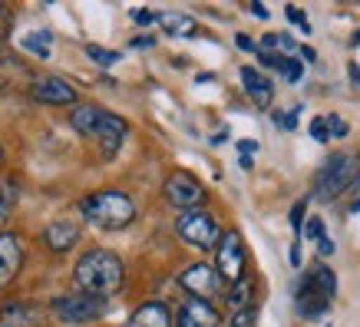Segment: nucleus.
<instances>
[{"label":"nucleus","mask_w":360,"mask_h":327,"mask_svg":"<svg viewBox=\"0 0 360 327\" xmlns=\"http://www.w3.org/2000/svg\"><path fill=\"white\" fill-rule=\"evenodd\" d=\"M73 281L83 295H93L99 301L120 295L126 284V268H122L120 255L110 248H89L73 268Z\"/></svg>","instance_id":"nucleus-1"},{"label":"nucleus","mask_w":360,"mask_h":327,"mask_svg":"<svg viewBox=\"0 0 360 327\" xmlns=\"http://www.w3.org/2000/svg\"><path fill=\"white\" fill-rule=\"evenodd\" d=\"M79 212L89 225H96L103 231H120L126 225H132L136 218V202H132L126 192H96L79 202Z\"/></svg>","instance_id":"nucleus-2"},{"label":"nucleus","mask_w":360,"mask_h":327,"mask_svg":"<svg viewBox=\"0 0 360 327\" xmlns=\"http://www.w3.org/2000/svg\"><path fill=\"white\" fill-rule=\"evenodd\" d=\"M357 155L350 153H334L328 162L321 165V172H317V195L330 202V198L344 195L354 182H357Z\"/></svg>","instance_id":"nucleus-3"},{"label":"nucleus","mask_w":360,"mask_h":327,"mask_svg":"<svg viewBox=\"0 0 360 327\" xmlns=\"http://www.w3.org/2000/svg\"><path fill=\"white\" fill-rule=\"evenodd\" d=\"M175 235L186 241L188 248H198V251H212L219 248V222L208 215L205 208H192V212H182L179 222H175Z\"/></svg>","instance_id":"nucleus-4"},{"label":"nucleus","mask_w":360,"mask_h":327,"mask_svg":"<svg viewBox=\"0 0 360 327\" xmlns=\"http://www.w3.org/2000/svg\"><path fill=\"white\" fill-rule=\"evenodd\" d=\"M103 307H106V301H99L93 295H83V291H73V295L56 297L53 304H50V311H53V317L60 324L79 327V324H89V321H99Z\"/></svg>","instance_id":"nucleus-5"},{"label":"nucleus","mask_w":360,"mask_h":327,"mask_svg":"<svg viewBox=\"0 0 360 327\" xmlns=\"http://www.w3.org/2000/svg\"><path fill=\"white\" fill-rule=\"evenodd\" d=\"M215 262H219V278L225 284H235L245 278V241L238 231H225L219 238V251H215Z\"/></svg>","instance_id":"nucleus-6"},{"label":"nucleus","mask_w":360,"mask_h":327,"mask_svg":"<svg viewBox=\"0 0 360 327\" xmlns=\"http://www.w3.org/2000/svg\"><path fill=\"white\" fill-rule=\"evenodd\" d=\"M162 192H165V202H169L172 208H182V212H192V208H198L202 202H205V188H202V182L188 172H172L169 179H165Z\"/></svg>","instance_id":"nucleus-7"},{"label":"nucleus","mask_w":360,"mask_h":327,"mask_svg":"<svg viewBox=\"0 0 360 327\" xmlns=\"http://www.w3.org/2000/svg\"><path fill=\"white\" fill-rule=\"evenodd\" d=\"M179 284H182V291L192 295L195 301H208V297H215L221 291V278L219 271L212 268V264H192L186 271L179 274Z\"/></svg>","instance_id":"nucleus-8"},{"label":"nucleus","mask_w":360,"mask_h":327,"mask_svg":"<svg viewBox=\"0 0 360 327\" xmlns=\"http://www.w3.org/2000/svg\"><path fill=\"white\" fill-rule=\"evenodd\" d=\"M27 93H30V99L44 103V106H73V103H79L77 89L60 77H33Z\"/></svg>","instance_id":"nucleus-9"},{"label":"nucleus","mask_w":360,"mask_h":327,"mask_svg":"<svg viewBox=\"0 0 360 327\" xmlns=\"http://www.w3.org/2000/svg\"><path fill=\"white\" fill-rule=\"evenodd\" d=\"M23 268V245L13 231H0V291L11 288Z\"/></svg>","instance_id":"nucleus-10"},{"label":"nucleus","mask_w":360,"mask_h":327,"mask_svg":"<svg viewBox=\"0 0 360 327\" xmlns=\"http://www.w3.org/2000/svg\"><path fill=\"white\" fill-rule=\"evenodd\" d=\"M221 317L219 311L208 304V301H195V297H188L179 317H175V327H219Z\"/></svg>","instance_id":"nucleus-11"},{"label":"nucleus","mask_w":360,"mask_h":327,"mask_svg":"<svg viewBox=\"0 0 360 327\" xmlns=\"http://www.w3.org/2000/svg\"><path fill=\"white\" fill-rule=\"evenodd\" d=\"M126 120H120L116 113H106L103 116V122H99L96 129V139H99V149H103V159H112V155L120 153L122 139H126Z\"/></svg>","instance_id":"nucleus-12"},{"label":"nucleus","mask_w":360,"mask_h":327,"mask_svg":"<svg viewBox=\"0 0 360 327\" xmlns=\"http://www.w3.org/2000/svg\"><path fill=\"white\" fill-rule=\"evenodd\" d=\"M126 327H172V311L165 301H146L132 311Z\"/></svg>","instance_id":"nucleus-13"},{"label":"nucleus","mask_w":360,"mask_h":327,"mask_svg":"<svg viewBox=\"0 0 360 327\" xmlns=\"http://www.w3.org/2000/svg\"><path fill=\"white\" fill-rule=\"evenodd\" d=\"M241 86H245V93H248L251 103H255L258 109L271 106L274 86H271V79L264 77L262 70H251V66H245V70H241Z\"/></svg>","instance_id":"nucleus-14"},{"label":"nucleus","mask_w":360,"mask_h":327,"mask_svg":"<svg viewBox=\"0 0 360 327\" xmlns=\"http://www.w3.org/2000/svg\"><path fill=\"white\" fill-rule=\"evenodd\" d=\"M79 241V225L77 222H53V225H46L44 231V245L50 251H56V255H63V251H70L73 245Z\"/></svg>","instance_id":"nucleus-15"},{"label":"nucleus","mask_w":360,"mask_h":327,"mask_svg":"<svg viewBox=\"0 0 360 327\" xmlns=\"http://www.w3.org/2000/svg\"><path fill=\"white\" fill-rule=\"evenodd\" d=\"M30 79H33V73L20 60H13V56L0 60V93H17L23 86L30 89Z\"/></svg>","instance_id":"nucleus-16"},{"label":"nucleus","mask_w":360,"mask_h":327,"mask_svg":"<svg viewBox=\"0 0 360 327\" xmlns=\"http://www.w3.org/2000/svg\"><path fill=\"white\" fill-rule=\"evenodd\" d=\"M103 116H106V109L93 106V103H83V106H73V113H70V126H73L79 136L96 139V129H99V122H103Z\"/></svg>","instance_id":"nucleus-17"},{"label":"nucleus","mask_w":360,"mask_h":327,"mask_svg":"<svg viewBox=\"0 0 360 327\" xmlns=\"http://www.w3.org/2000/svg\"><path fill=\"white\" fill-rule=\"evenodd\" d=\"M0 324H4V327H37V324H40V307H37V304H23V301L4 304V307H0Z\"/></svg>","instance_id":"nucleus-18"},{"label":"nucleus","mask_w":360,"mask_h":327,"mask_svg":"<svg viewBox=\"0 0 360 327\" xmlns=\"http://www.w3.org/2000/svg\"><path fill=\"white\" fill-rule=\"evenodd\" d=\"M301 288L317 291V295H324V297H330V301H334V295H338V278H334V271H330V268L317 264V268H311V271L304 274Z\"/></svg>","instance_id":"nucleus-19"},{"label":"nucleus","mask_w":360,"mask_h":327,"mask_svg":"<svg viewBox=\"0 0 360 327\" xmlns=\"http://www.w3.org/2000/svg\"><path fill=\"white\" fill-rule=\"evenodd\" d=\"M20 46L27 50V53L46 60V56L53 53V33L50 30H33V33H27V37L20 40Z\"/></svg>","instance_id":"nucleus-20"},{"label":"nucleus","mask_w":360,"mask_h":327,"mask_svg":"<svg viewBox=\"0 0 360 327\" xmlns=\"http://www.w3.org/2000/svg\"><path fill=\"white\" fill-rule=\"evenodd\" d=\"M162 30L169 33V37H195L198 23L192 20V17H186V13H165V17H162Z\"/></svg>","instance_id":"nucleus-21"},{"label":"nucleus","mask_w":360,"mask_h":327,"mask_svg":"<svg viewBox=\"0 0 360 327\" xmlns=\"http://www.w3.org/2000/svg\"><path fill=\"white\" fill-rule=\"evenodd\" d=\"M225 301H229L231 311H245V307H248V301H251V281H248V278H241V281L231 284V291H229V297H225Z\"/></svg>","instance_id":"nucleus-22"},{"label":"nucleus","mask_w":360,"mask_h":327,"mask_svg":"<svg viewBox=\"0 0 360 327\" xmlns=\"http://www.w3.org/2000/svg\"><path fill=\"white\" fill-rule=\"evenodd\" d=\"M262 46H268V50H274V46H278V50H281V56H291L297 50V44L288 37V33H268V37L262 40Z\"/></svg>","instance_id":"nucleus-23"},{"label":"nucleus","mask_w":360,"mask_h":327,"mask_svg":"<svg viewBox=\"0 0 360 327\" xmlns=\"http://www.w3.org/2000/svg\"><path fill=\"white\" fill-rule=\"evenodd\" d=\"M86 56L93 60V63H99V66L120 63V50H106V46H96V44H89V46H86Z\"/></svg>","instance_id":"nucleus-24"},{"label":"nucleus","mask_w":360,"mask_h":327,"mask_svg":"<svg viewBox=\"0 0 360 327\" xmlns=\"http://www.w3.org/2000/svg\"><path fill=\"white\" fill-rule=\"evenodd\" d=\"M229 327H255V311L245 307V311H235L229 321Z\"/></svg>","instance_id":"nucleus-25"},{"label":"nucleus","mask_w":360,"mask_h":327,"mask_svg":"<svg viewBox=\"0 0 360 327\" xmlns=\"http://www.w3.org/2000/svg\"><path fill=\"white\" fill-rule=\"evenodd\" d=\"M297 113H301V106H295L291 113H274V122L284 129H297Z\"/></svg>","instance_id":"nucleus-26"},{"label":"nucleus","mask_w":360,"mask_h":327,"mask_svg":"<svg viewBox=\"0 0 360 327\" xmlns=\"http://www.w3.org/2000/svg\"><path fill=\"white\" fill-rule=\"evenodd\" d=\"M304 238H311V241L324 238V222H321V218H311V222L304 225Z\"/></svg>","instance_id":"nucleus-27"},{"label":"nucleus","mask_w":360,"mask_h":327,"mask_svg":"<svg viewBox=\"0 0 360 327\" xmlns=\"http://www.w3.org/2000/svg\"><path fill=\"white\" fill-rule=\"evenodd\" d=\"M311 136H314L317 142H328V139H330V132H328V120H324V116H317V120L311 122Z\"/></svg>","instance_id":"nucleus-28"},{"label":"nucleus","mask_w":360,"mask_h":327,"mask_svg":"<svg viewBox=\"0 0 360 327\" xmlns=\"http://www.w3.org/2000/svg\"><path fill=\"white\" fill-rule=\"evenodd\" d=\"M284 13H288V20L295 23L297 30H304V33H311V23H307V17H304V13H301V11H297V7H288V11H284Z\"/></svg>","instance_id":"nucleus-29"},{"label":"nucleus","mask_w":360,"mask_h":327,"mask_svg":"<svg viewBox=\"0 0 360 327\" xmlns=\"http://www.w3.org/2000/svg\"><path fill=\"white\" fill-rule=\"evenodd\" d=\"M328 126H330V136H338V139H347V132H350V126L344 120H340V116H330L328 120Z\"/></svg>","instance_id":"nucleus-30"},{"label":"nucleus","mask_w":360,"mask_h":327,"mask_svg":"<svg viewBox=\"0 0 360 327\" xmlns=\"http://www.w3.org/2000/svg\"><path fill=\"white\" fill-rule=\"evenodd\" d=\"M304 202H297V205L295 208H291V229H295V231H301V222H304Z\"/></svg>","instance_id":"nucleus-31"},{"label":"nucleus","mask_w":360,"mask_h":327,"mask_svg":"<svg viewBox=\"0 0 360 327\" xmlns=\"http://www.w3.org/2000/svg\"><path fill=\"white\" fill-rule=\"evenodd\" d=\"M7 33H11V11L0 7V44L7 40Z\"/></svg>","instance_id":"nucleus-32"},{"label":"nucleus","mask_w":360,"mask_h":327,"mask_svg":"<svg viewBox=\"0 0 360 327\" xmlns=\"http://www.w3.org/2000/svg\"><path fill=\"white\" fill-rule=\"evenodd\" d=\"M235 44H238L241 50H245V53H258V44L251 40L248 33H238V37H235Z\"/></svg>","instance_id":"nucleus-33"},{"label":"nucleus","mask_w":360,"mask_h":327,"mask_svg":"<svg viewBox=\"0 0 360 327\" xmlns=\"http://www.w3.org/2000/svg\"><path fill=\"white\" fill-rule=\"evenodd\" d=\"M334 251H338V245H334L330 238H321V241H317V255H321V258H330Z\"/></svg>","instance_id":"nucleus-34"},{"label":"nucleus","mask_w":360,"mask_h":327,"mask_svg":"<svg viewBox=\"0 0 360 327\" xmlns=\"http://www.w3.org/2000/svg\"><path fill=\"white\" fill-rule=\"evenodd\" d=\"M238 153L245 155V159H251V153H258V142H255V139H241L238 142Z\"/></svg>","instance_id":"nucleus-35"},{"label":"nucleus","mask_w":360,"mask_h":327,"mask_svg":"<svg viewBox=\"0 0 360 327\" xmlns=\"http://www.w3.org/2000/svg\"><path fill=\"white\" fill-rule=\"evenodd\" d=\"M132 17H136V23H139V27H149V23L155 20V13H153V11H136Z\"/></svg>","instance_id":"nucleus-36"},{"label":"nucleus","mask_w":360,"mask_h":327,"mask_svg":"<svg viewBox=\"0 0 360 327\" xmlns=\"http://www.w3.org/2000/svg\"><path fill=\"white\" fill-rule=\"evenodd\" d=\"M297 53L304 56L307 63H314V60H317V53H314V50H311V46H297Z\"/></svg>","instance_id":"nucleus-37"},{"label":"nucleus","mask_w":360,"mask_h":327,"mask_svg":"<svg viewBox=\"0 0 360 327\" xmlns=\"http://www.w3.org/2000/svg\"><path fill=\"white\" fill-rule=\"evenodd\" d=\"M132 46H139V50H142V46H155V40H153V37H136V40H132Z\"/></svg>","instance_id":"nucleus-38"},{"label":"nucleus","mask_w":360,"mask_h":327,"mask_svg":"<svg viewBox=\"0 0 360 327\" xmlns=\"http://www.w3.org/2000/svg\"><path fill=\"white\" fill-rule=\"evenodd\" d=\"M251 13H255V17H268V7H264V4H251Z\"/></svg>","instance_id":"nucleus-39"},{"label":"nucleus","mask_w":360,"mask_h":327,"mask_svg":"<svg viewBox=\"0 0 360 327\" xmlns=\"http://www.w3.org/2000/svg\"><path fill=\"white\" fill-rule=\"evenodd\" d=\"M350 83H354V86H360V66L357 63H350Z\"/></svg>","instance_id":"nucleus-40"},{"label":"nucleus","mask_w":360,"mask_h":327,"mask_svg":"<svg viewBox=\"0 0 360 327\" xmlns=\"http://www.w3.org/2000/svg\"><path fill=\"white\" fill-rule=\"evenodd\" d=\"M291 264H301V251H297V245L291 248Z\"/></svg>","instance_id":"nucleus-41"},{"label":"nucleus","mask_w":360,"mask_h":327,"mask_svg":"<svg viewBox=\"0 0 360 327\" xmlns=\"http://www.w3.org/2000/svg\"><path fill=\"white\" fill-rule=\"evenodd\" d=\"M350 44H354V46H357V44H360V30H357V33H354V40H350Z\"/></svg>","instance_id":"nucleus-42"},{"label":"nucleus","mask_w":360,"mask_h":327,"mask_svg":"<svg viewBox=\"0 0 360 327\" xmlns=\"http://www.w3.org/2000/svg\"><path fill=\"white\" fill-rule=\"evenodd\" d=\"M350 212H360V198H357V202H354V208H350Z\"/></svg>","instance_id":"nucleus-43"},{"label":"nucleus","mask_w":360,"mask_h":327,"mask_svg":"<svg viewBox=\"0 0 360 327\" xmlns=\"http://www.w3.org/2000/svg\"><path fill=\"white\" fill-rule=\"evenodd\" d=\"M0 165H4V149H0Z\"/></svg>","instance_id":"nucleus-44"}]
</instances>
